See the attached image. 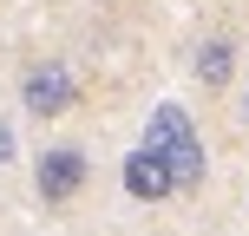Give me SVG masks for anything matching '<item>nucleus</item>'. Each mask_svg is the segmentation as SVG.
Listing matches in <instances>:
<instances>
[{
    "mask_svg": "<svg viewBox=\"0 0 249 236\" xmlns=\"http://www.w3.org/2000/svg\"><path fill=\"white\" fill-rule=\"evenodd\" d=\"M20 105L33 118H66L79 105V73L66 59H39V66H26V79H20Z\"/></svg>",
    "mask_w": 249,
    "mask_h": 236,
    "instance_id": "obj_2",
    "label": "nucleus"
},
{
    "mask_svg": "<svg viewBox=\"0 0 249 236\" xmlns=\"http://www.w3.org/2000/svg\"><path fill=\"white\" fill-rule=\"evenodd\" d=\"M124 197H138V203H164V197H177L171 164H164L151 145H138L131 158H124Z\"/></svg>",
    "mask_w": 249,
    "mask_h": 236,
    "instance_id": "obj_4",
    "label": "nucleus"
},
{
    "mask_svg": "<svg viewBox=\"0 0 249 236\" xmlns=\"http://www.w3.org/2000/svg\"><path fill=\"white\" fill-rule=\"evenodd\" d=\"M190 73H197V86H203V92H223L230 79H236V39H223V33L197 39V59H190Z\"/></svg>",
    "mask_w": 249,
    "mask_h": 236,
    "instance_id": "obj_5",
    "label": "nucleus"
},
{
    "mask_svg": "<svg viewBox=\"0 0 249 236\" xmlns=\"http://www.w3.org/2000/svg\"><path fill=\"white\" fill-rule=\"evenodd\" d=\"M144 145L171 164L177 190H197V184H203V138H197V125H190L184 105H158L151 125H144Z\"/></svg>",
    "mask_w": 249,
    "mask_h": 236,
    "instance_id": "obj_1",
    "label": "nucleus"
},
{
    "mask_svg": "<svg viewBox=\"0 0 249 236\" xmlns=\"http://www.w3.org/2000/svg\"><path fill=\"white\" fill-rule=\"evenodd\" d=\"M236 118H243V131H249V92H243V105H236Z\"/></svg>",
    "mask_w": 249,
    "mask_h": 236,
    "instance_id": "obj_7",
    "label": "nucleus"
},
{
    "mask_svg": "<svg viewBox=\"0 0 249 236\" xmlns=\"http://www.w3.org/2000/svg\"><path fill=\"white\" fill-rule=\"evenodd\" d=\"M13 151H20V145H13V125L0 118V171H7V164H13Z\"/></svg>",
    "mask_w": 249,
    "mask_h": 236,
    "instance_id": "obj_6",
    "label": "nucleus"
},
{
    "mask_svg": "<svg viewBox=\"0 0 249 236\" xmlns=\"http://www.w3.org/2000/svg\"><path fill=\"white\" fill-rule=\"evenodd\" d=\"M86 177H92V164H86L79 145H53V151H39V164H33L39 203H72L79 190H86Z\"/></svg>",
    "mask_w": 249,
    "mask_h": 236,
    "instance_id": "obj_3",
    "label": "nucleus"
}]
</instances>
